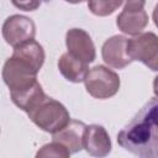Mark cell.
<instances>
[{"instance_id":"6da1fadb","label":"cell","mask_w":158,"mask_h":158,"mask_svg":"<svg viewBox=\"0 0 158 158\" xmlns=\"http://www.w3.org/2000/svg\"><path fill=\"white\" fill-rule=\"evenodd\" d=\"M158 101L152 98L117 133L118 144L138 158H158Z\"/></svg>"},{"instance_id":"7a4b0ae2","label":"cell","mask_w":158,"mask_h":158,"mask_svg":"<svg viewBox=\"0 0 158 158\" xmlns=\"http://www.w3.org/2000/svg\"><path fill=\"white\" fill-rule=\"evenodd\" d=\"M27 115L37 127L52 135L60 131L72 120L67 107L49 96Z\"/></svg>"},{"instance_id":"3957f363","label":"cell","mask_w":158,"mask_h":158,"mask_svg":"<svg viewBox=\"0 0 158 158\" xmlns=\"http://www.w3.org/2000/svg\"><path fill=\"white\" fill-rule=\"evenodd\" d=\"M86 91L95 99H109L117 94L121 80L116 72L105 65L90 68L84 78Z\"/></svg>"},{"instance_id":"277c9868","label":"cell","mask_w":158,"mask_h":158,"mask_svg":"<svg viewBox=\"0 0 158 158\" xmlns=\"http://www.w3.org/2000/svg\"><path fill=\"white\" fill-rule=\"evenodd\" d=\"M127 53L131 60L143 63L151 70L158 69V37L154 32H142L127 40Z\"/></svg>"},{"instance_id":"5b68a950","label":"cell","mask_w":158,"mask_h":158,"mask_svg":"<svg viewBox=\"0 0 158 158\" xmlns=\"http://www.w3.org/2000/svg\"><path fill=\"white\" fill-rule=\"evenodd\" d=\"M1 74L10 91H19L33 85L37 81L38 72L25 60L11 56L4 63Z\"/></svg>"},{"instance_id":"8992f818","label":"cell","mask_w":158,"mask_h":158,"mask_svg":"<svg viewBox=\"0 0 158 158\" xmlns=\"http://www.w3.org/2000/svg\"><path fill=\"white\" fill-rule=\"evenodd\" d=\"M148 14L144 10V1L130 0L123 2V9L116 19V25L122 33L137 36L148 25Z\"/></svg>"},{"instance_id":"52a82bcc","label":"cell","mask_w":158,"mask_h":158,"mask_svg":"<svg viewBox=\"0 0 158 158\" xmlns=\"http://www.w3.org/2000/svg\"><path fill=\"white\" fill-rule=\"evenodd\" d=\"M1 32L5 42L15 48L35 38L36 26L30 17L16 14L4 21Z\"/></svg>"},{"instance_id":"ba28073f","label":"cell","mask_w":158,"mask_h":158,"mask_svg":"<svg viewBox=\"0 0 158 158\" xmlns=\"http://www.w3.org/2000/svg\"><path fill=\"white\" fill-rule=\"evenodd\" d=\"M65 46L68 53L85 62L86 64L95 60L96 51L90 35L83 28H70L65 33Z\"/></svg>"},{"instance_id":"9c48e42d","label":"cell","mask_w":158,"mask_h":158,"mask_svg":"<svg viewBox=\"0 0 158 158\" xmlns=\"http://www.w3.org/2000/svg\"><path fill=\"white\" fill-rule=\"evenodd\" d=\"M83 148L94 158H105L111 152V139L106 128L101 125H89L85 127Z\"/></svg>"},{"instance_id":"30bf717a","label":"cell","mask_w":158,"mask_h":158,"mask_svg":"<svg viewBox=\"0 0 158 158\" xmlns=\"http://www.w3.org/2000/svg\"><path fill=\"white\" fill-rule=\"evenodd\" d=\"M127 40L122 35H115L107 38L101 47V57L104 62L115 69H123L131 64L127 53Z\"/></svg>"},{"instance_id":"8fae6325","label":"cell","mask_w":158,"mask_h":158,"mask_svg":"<svg viewBox=\"0 0 158 158\" xmlns=\"http://www.w3.org/2000/svg\"><path fill=\"white\" fill-rule=\"evenodd\" d=\"M86 125L79 120H70L65 127L52 135V141L64 146L69 153H77L83 149V137Z\"/></svg>"},{"instance_id":"7c38bea8","label":"cell","mask_w":158,"mask_h":158,"mask_svg":"<svg viewBox=\"0 0 158 158\" xmlns=\"http://www.w3.org/2000/svg\"><path fill=\"white\" fill-rule=\"evenodd\" d=\"M10 96L12 102L27 114H30L35 107H37L47 98V95L44 94L38 81H36L33 85L26 89H22L19 91H10Z\"/></svg>"},{"instance_id":"4fadbf2b","label":"cell","mask_w":158,"mask_h":158,"mask_svg":"<svg viewBox=\"0 0 158 158\" xmlns=\"http://www.w3.org/2000/svg\"><path fill=\"white\" fill-rule=\"evenodd\" d=\"M58 69L68 81L81 83L84 81V78L89 70V67L85 62L65 52L58 59Z\"/></svg>"},{"instance_id":"5bb4252c","label":"cell","mask_w":158,"mask_h":158,"mask_svg":"<svg viewBox=\"0 0 158 158\" xmlns=\"http://www.w3.org/2000/svg\"><path fill=\"white\" fill-rule=\"evenodd\" d=\"M12 56L25 60L37 72H40V69L42 68L44 63V58H46L43 47L35 40L15 47Z\"/></svg>"},{"instance_id":"9a60e30c","label":"cell","mask_w":158,"mask_h":158,"mask_svg":"<svg viewBox=\"0 0 158 158\" xmlns=\"http://www.w3.org/2000/svg\"><path fill=\"white\" fill-rule=\"evenodd\" d=\"M35 158H70V153L64 146L52 141L43 144L37 151Z\"/></svg>"},{"instance_id":"2e32d148","label":"cell","mask_w":158,"mask_h":158,"mask_svg":"<svg viewBox=\"0 0 158 158\" xmlns=\"http://www.w3.org/2000/svg\"><path fill=\"white\" fill-rule=\"evenodd\" d=\"M122 1H89V10L96 16H107L111 15L115 10L122 6Z\"/></svg>"},{"instance_id":"e0dca14e","label":"cell","mask_w":158,"mask_h":158,"mask_svg":"<svg viewBox=\"0 0 158 158\" xmlns=\"http://www.w3.org/2000/svg\"><path fill=\"white\" fill-rule=\"evenodd\" d=\"M14 5L17 6V7H20V9H22V10H25V11H32L37 6H40V2H37V1H23V2H16V1H14Z\"/></svg>"}]
</instances>
